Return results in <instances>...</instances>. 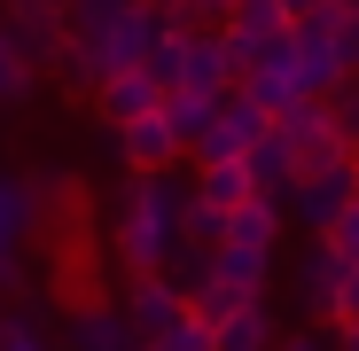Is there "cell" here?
I'll return each mask as SVG.
<instances>
[{"label": "cell", "mask_w": 359, "mask_h": 351, "mask_svg": "<svg viewBox=\"0 0 359 351\" xmlns=\"http://www.w3.org/2000/svg\"><path fill=\"white\" fill-rule=\"evenodd\" d=\"M196 188L180 172H126V188L109 203V258L126 281H149L172 266V242H180V219H188Z\"/></svg>", "instance_id": "obj_1"}, {"label": "cell", "mask_w": 359, "mask_h": 351, "mask_svg": "<svg viewBox=\"0 0 359 351\" xmlns=\"http://www.w3.org/2000/svg\"><path fill=\"white\" fill-rule=\"evenodd\" d=\"M63 16H71V71L63 78H79L86 94L117 71H141L156 47V24H164L149 0H71Z\"/></svg>", "instance_id": "obj_2"}, {"label": "cell", "mask_w": 359, "mask_h": 351, "mask_svg": "<svg viewBox=\"0 0 359 351\" xmlns=\"http://www.w3.org/2000/svg\"><path fill=\"white\" fill-rule=\"evenodd\" d=\"M273 133L289 141V156H297V172H328V164H351V149H344V125H336V109L328 102H289L281 117H273Z\"/></svg>", "instance_id": "obj_3"}, {"label": "cell", "mask_w": 359, "mask_h": 351, "mask_svg": "<svg viewBox=\"0 0 359 351\" xmlns=\"http://www.w3.org/2000/svg\"><path fill=\"white\" fill-rule=\"evenodd\" d=\"M0 24H8L16 55L32 63V78H39V71H71V16H63V8H32V0H8V8H0Z\"/></svg>", "instance_id": "obj_4"}, {"label": "cell", "mask_w": 359, "mask_h": 351, "mask_svg": "<svg viewBox=\"0 0 359 351\" xmlns=\"http://www.w3.org/2000/svg\"><path fill=\"white\" fill-rule=\"evenodd\" d=\"M266 133H273V117H266V109H258L243 86H234V94L219 102V117L203 125V141H196L188 156H196V164H243V156H250Z\"/></svg>", "instance_id": "obj_5"}, {"label": "cell", "mask_w": 359, "mask_h": 351, "mask_svg": "<svg viewBox=\"0 0 359 351\" xmlns=\"http://www.w3.org/2000/svg\"><path fill=\"white\" fill-rule=\"evenodd\" d=\"M351 195H359V156H351V164H328V172H297V188L281 195V219L328 234V219H336Z\"/></svg>", "instance_id": "obj_6"}, {"label": "cell", "mask_w": 359, "mask_h": 351, "mask_svg": "<svg viewBox=\"0 0 359 351\" xmlns=\"http://www.w3.org/2000/svg\"><path fill=\"white\" fill-rule=\"evenodd\" d=\"M39 234V180L0 172V289L24 281V242Z\"/></svg>", "instance_id": "obj_7"}, {"label": "cell", "mask_w": 359, "mask_h": 351, "mask_svg": "<svg viewBox=\"0 0 359 351\" xmlns=\"http://www.w3.org/2000/svg\"><path fill=\"white\" fill-rule=\"evenodd\" d=\"M273 39H289V8H281V0H234V16L219 24V47H226L234 78H243Z\"/></svg>", "instance_id": "obj_8"}, {"label": "cell", "mask_w": 359, "mask_h": 351, "mask_svg": "<svg viewBox=\"0 0 359 351\" xmlns=\"http://www.w3.org/2000/svg\"><path fill=\"white\" fill-rule=\"evenodd\" d=\"M289 63H297V86H305L313 102H328L351 71H344V55H336V32L328 16H305V24H289Z\"/></svg>", "instance_id": "obj_9"}, {"label": "cell", "mask_w": 359, "mask_h": 351, "mask_svg": "<svg viewBox=\"0 0 359 351\" xmlns=\"http://www.w3.org/2000/svg\"><path fill=\"white\" fill-rule=\"evenodd\" d=\"M117 164L126 172H180L188 164V141L164 125V109H149V117H133V125H117Z\"/></svg>", "instance_id": "obj_10"}, {"label": "cell", "mask_w": 359, "mask_h": 351, "mask_svg": "<svg viewBox=\"0 0 359 351\" xmlns=\"http://www.w3.org/2000/svg\"><path fill=\"white\" fill-rule=\"evenodd\" d=\"M117 312L133 320V336H141V351H149L172 320H188V289H180L172 273H149V281H133V297L117 305Z\"/></svg>", "instance_id": "obj_11"}, {"label": "cell", "mask_w": 359, "mask_h": 351, "mask_svg": "<svg viewBox=\"0 0 359 351\" xmlns=\"http://www.w3.org/2000/svg\"><path fill=\"white\" fill-rule=\"evenodd\" d=\"M234 86V63H226V47H219V32H188V55H180V86L172 94H203V102H226Z\"/></svg>", "instance_id": "obj_12"}, {"label": "cell", "mask_w": 359, "mask_h": 351, "mask_svg": "<svg viewBox=\"0 0 359 351\" xmlns=\"http://www.w3.org/2000/svg\"><path fill=\"white\" fill-rule=\"evenodd\" d=\"M203 281H219L226 297H266V281H273V250H243V242H211L203 258Z\"/></svg>", "instance_id": "obj_13"}, {"label": "cell", "mask_w": 359, "mask_h": 351, "mask_svg": "<svg viewBox=\"0 0 359 351\" xmlns=\"http://www.w3.org/2000/svg\"><path fill=\"white\" fill-rule=\"evenodd\" d=\"M336 281H344V258L320 242H305V258H297V273H289V289H297V305H305L313 320H336Z\"/></svg>", "instance_id": "obj_14"}, {"label": "cell", "mask_w": 359, "mask_h": 351, "mask_svg": "<svg viewBox=\"0 0 359 351\" xmlns=\"http://www.w3.org/2000/svg\"><path fill=\"white\" fill-rule=\"evenodd\" d=\"M243 94H250L266 117H281L289 102H305V86H297V63H289V39H273V47L258 55V63L243 71Z\"/></svg>", "instance_id": "obj_15"}, {"label": "cell", "mask_w": 359, "mask_h": 351, "mask_svg": "<svg viewBox=\"0 0 359 351\" xmlns=\"http://www.w3.org/2000/svg\"><path fill=\"white\" fill-rule=\"evenodd\" d=\"M156 102H164V86H156L149 71H117V78L94 86V117H102L109 133H117V125H133V117H149Z\"/></svg>", "instance_id": "obj_16"}, {"label": "cell", "mask_w": 359, "mask_h": 351, "mask_svg": "<svg viewBox=\"0 0 359 351\" xmlns=\"http://www.w3.org/2000/svg\"><path fill=\"white\" fill-rule=\"evenodd\" d=\"M39 226H55V234H79L86 242V226H94V195H86V180L79 172H55V180H39Z\"/></svg>", "instance_id": "obj_17"}, {"label": "cell", "mask_w": 359, "mask_h": 351, "mask_svg": "<svg viewBox=\"0 0 359 351\" xmlns=\"http://www.w3.org/2000/svg\"><path fill=\"white\" fill-rule=\"evenodd\" d=\"M63 351H141V336H133V320L117 305H86V312H71Z\"/></svg>", "instance_id": "obj_18"}, {"label": "cell", "mask_w": 359, "mask_h": 351, "mask_svg": "<svg viewBox=\"0 0 359 351\" xmlns=\"http://www.w3.org/2000/svg\"><path fill=\"white\" fill-rule=\"evenodd\" d=\"M211 336H219V351H273V343H281V312H273L266 297H250L243 312H226Z\"/></svg>", "instance_id": "obj_19"}, {"label": "cell", "mask_w": 359, "mask_h": 351, "mask_svg": "<svg viewBox=\"0 0 359 351\" xmlns=\"http://www.w3.org/2000/svg\"><path fill=\"white\" fill-rule=\"evenodd\" d=\"M250 195H258L250 164H196V203H203V211H219V219H226V211H243Z\"/></svg>", "instance_id": "obj_20"}, {"label": "cell", "mask_w": 359, "mask_h": 351, "mask_svg": "<svg viewBox=\"0 0 359 351\" xmlns=\"http://www.w3.org/2000/svg\"><path fill=\"white\" fill-rule=\"evenodd\" d=\"M281 203H266V195H250L243 211H226V234L219 242H243V250H281Z\"/></svg>", "instance_id": "obj_21"}, {"label": "cell", "mask_w": 359, "mask_h": 351, "mask_svg": "<svg viewBox=\"0 0 359 351\" xmlns=\"http://www.w3.org/2000/svg\"><path fill=\"white\" fill-rule=\"evenodd\" d=\"M243 164H250V180H258V195H266V203H281V195L297 188V156H289V141H281V133H266Z\"/></svg>", "instance_id": "obj_22"}, {"label": "cell", "mask_w": 359, "mask_h": 351, "mask_svg": "<svg viewBox=\"0 0 359 351\" xmlns=\"http://www.w3.org/2000/svg\"><path fill=\"white\" fill-rule=\"evenodd\" d=\"M156 109H164V125H172L180 141H188V149L203 141V125H211V117H219V102H203V94H164Z\"/></svg>", "instance_id": "obj_23"}, {"label": "cell", "mask_w": 359, "mask_h": 351, "mask_svg": "<svg viewBox=\"0 0 359 351\" xmlns=\"http://www.w3.org/2000/svg\"><path fill=\"white\" fill-rule=\"evenodd\" d=\"M156 16H164V8H156ZM180 55H188V32H180V24H156V47H149V63H141V71H149L164 94L180 86Z\"/></svg>", "instance_id": "obj_24"}, {"label": "cell", "mask_w": 359, "mask_h": 351, "mask_svg": "<svg viewBox=\"0 0 359 351\" xmlns=\"http://www.w3.org/2000/svg\"><path fill=\"white\" fill-rule=\"evenodd\" d=\"M32 94V63L16 55V39H8V24H0V102H24Z\"/></svg>", "instance_id": "obj_25"}, {"label": "cell", "mask_w": 359, "mask_h": 351, "mask_svg": "<svg viewBox=\"0 0 359 351\" xmlns=\"http://www.w3.org/2000/svg\"><path fill=\"white\" fill-rule=\"evenodd\" d=\"M0 351H55L32 312H0Z\"/></svg>", "instance_id": "obj_26"}, {"label": "cell", "mask_w": 359, "mask_h": 351, "mask_svg": "<svg viewBox=\"0 0 359 351\" xmlns=\"http://www.w3.org/2000/svg\"><path fill=\"white\" fill-rule=\"evenodd\" d=\"M328 32H336V55H344V71L359 78V0H336V16H328Z\"/></svg>", "instance_id": "obj_27"}, {"label": "cell", "mask_w": 359, "mask_h": 351, "mask_svg": "<svg viewBox=\"0 0 359 351\" xmlns=\"http://www.w3.org/2000/svg\"><path fill=\"white\" fill-rule=\"evenodd\" d=\"M149 351H219V336H211V328H203V320L188 312V320H172V328H164V336H156Z\"/></svg>", "instance_id": "obj_28"}, {"label": "cell", "mask_w": 359, "mask_h": 351, "mask_svg": "<svg viewBox=\"0 0 359 351\" xmlns=\"http://www.w3.org/2000/svg\"><path fill=\"white\" fill-rule=\"evenodd\" d=\"M320 242H328L336 258H359V195H351V203L328 219V234H320Z\"/></svg>", "instance_id": "obj_29"}, {"label": "cell", "mask_w": 359, "mask_h": 351, "mask_svg": "<svg viewBox=\"0 0 359 351\" xmlns=\"http://www.w3.org/2000/svg\"><path fill=\"white\" fill-rule=\"evenodd\" d=\"M328 109H336V125H344V149L359 156V78H344V86L328 94Z\"/></svg>", "instance_id": "obj_30"}, {"label": "cell", "mask_w": 359, "mask_h": 351, "mask_svg": "<svg viewBox=\"0 0 359 351\" xmlns=\"http://www.w3.org/2000/svg\"><path fill=\"white\" fill-rule=\"evenodd\" d=\"M336 328H359V258H344V281H336Z\"/></svg>", "instance_id": "obj_31"}, {"label": "cell", "mask_w": 359, "mask_h": 351, "mask_svg": "<svg viewBox=\"0 0 359 351\" xmlns=\"http://www.w3.org/2000/svg\"><path fill=\"white\" fill-rule=\"evenodd\" d=\"M289 24H305V16H336V0H281Z\"/></svg>", "instance_id": "obj_32"}, {"label": "cell", "mask_w": 359, "mask_h": 351, "mask_svg": "<svg viewBox=\"0 0 359 351\" xmlns=\"http://www.w3.org/2000/svg\"><path fill=\"white\" fill-rule=\"evenodd\" d=\"M273 351H336V343H328V336H281Z\"/></svg>", "instance_id": "obj_33"}, {"label": "cell", "mask_w": 359, "mask_h": 351, "mask_svg": "<svg viewBox=\"0 0 359 351\" xmlns=\"http://www.w3.org/2000/svg\"><path fill=\"white\" fill-rule=\"evenodd\" d=\"M336 351H359V328H336Z\"/></svg>", "instance_id": "obj_34"}, {"label": "cell", "mask_w": 359, "mask_h": 351, "mask_svg": "<svg viewBox=\"0 0 359 351\" xmlns=\"http://www.w3.org/2000/svg\"><path fill=\"white\" fill-rule=\"evenodd\" d=\"M32 8H71V0H32Z\"/></svg>", "instance_id": "obj_35"}, {"label": "cell", "mask_w": 359, "mask_h": 351, "mask_svg": "<svg viewBox=\"0 0 359 351\" xmlns=\"http://www.w3.org/2000/svg\"><path fill=\"white\" fill-rule=\"evenodd\" d=\"M149 8H172V0H149Z\"/></svg>", "instance_id": "obj_36"}]
</instances>
